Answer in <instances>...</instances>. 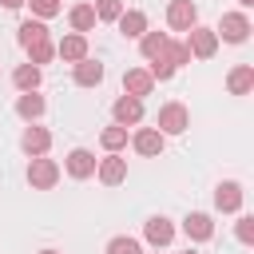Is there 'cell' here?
<instances>
[{"instance_id":"cell-1","label":"cell","mask_w":254,"mask_h":254,"mask_svg":"<svg viewBox=\"0 0 254 254\" xmlns=\"http://www.w3.org/2000/svg\"><path fill=\"white\" fill-rule=\"evenodd\" d=\"M187 127H190V111H187L179 99L159 107V115H155V131H159L163 139H167V135H183Z\"/></svg>"},{"instance_id":"cell-2","label":"cell","mask_w":254,"mask_h":254,"mask_svg":"<svg viewBox=\"0 0 254 254\" xmlns=\"http://www.w3.org/2000/svg\"><path fill=\"white\" fill-rule=\"evenodd\" d=\"M28 183H32V190H52V187L60 183V163L48 159V155L32 159V163H28Z\"/></svg>"},{"instance_id":"cell-3","label":"cell","mask_w":254,"mask_h":254,"mask_svg":"<svg viewBox=\"0 0 254 254\" xmlns=\"http://www.w3.org/2000/svg\"><path fill=\"white\" fill-rule=\"evenodd\" d=\"M214 36H222L226 44H246V36H250V16H246V12H222Z\"/></svg>"},{"instance_id":"cell-4","label":"cell","mask_w":254,"mask_h":254,"mask_svg":"<svg viewBox=\"0 0 254 254\" xmlns=\"http://www.w3.org/2000/svg\"><path fill=\"white\" fill-rule=\"evenodd\" d=\"M183 44H187V52L198 56V60H210V56L218 52V36H214V28H202V24H194L190 36H187Z\"/></svg>"},{"instance_id":"cell-5","label":"cell","mask_w":254,"mask_h":254,"mask_svg":"<svg viewBox=\"0 0 254 254\" xmlns=\"http://www.w3.org/2000/svg\"><path fill=\"white\" fill-rule=\"evenodd\" d=\"M167 24H171L175 32H190V28L198 24L194 0H171V4H167Z\"/></svg>"},{"instance_id":"cell-6","label":"cell","mask_w":254,"mask_h":254,"mask_svg":"<svg viewBox=\"0 0 254 254\" xmlns=\"http://www.w3.org/2000/svg\"><path fill=\"white\" fill-rule=\"evenodd\" d=\"M111 115H115L119 127H135V123H143V99H135V95H119V99L111 103Z\"/></svg>"},{"instance_id":"cell-7","label":"cell","mask_w":254,"mask_h":254,"mask_svg":"<svg viewBox=\"0 0 254 254\" xmlns=\"http://www.w3.org/2000/svg\"><path fill=\"white\" fill-rule=\"evenodd\" d=\"M214 206H218L222 214H238V210H242V183H234V179L218 183V187H214Z\"/></svg>"},{"instance_id":"cell-8","label":"cell","mask_w":254,"mask_h":254,"mask_svg":"<svg viewBox=\"0 0 254 254\" xmlns=\"http://www.w3.org/2000/svg\"><path fill=\"white\" fill-rule=\"evenodd\" d=\"M183 234H187L190 242H210V238H214V218L202 214V210H190V214L183 218Z\"/></svg>"},{"instance_id":"cell-9","label":"cell","mask_w":254,"mask_h":254,"mask_svg":"<svg viewBox=\"0 0 254 254\" xmlns=\"http://www.w3.org/2000/svg\"><path fill=\"white\" fill-rule=\"evenodd\" d=\"M95 155L87 151V147H75V151H67V159H64V167H67V175L71 179H91L95 175Z\"/></svg>"},{"instance_id":"cell-10","label":"cell","mask_w":254,"mask_h":254,"mask_svg":"<svg viewBox=\"0 0 254 254\" xmlns=\"http://www.w3.org/2000/svg\"><path fill=\"white\" fill-rule=\"evenodd\" d=\"M143 238H147L155 250H159V246H171V238H175V222L163 218V214H155V218L143 222Z\"/></svg>"},{"instance_id":"cell-11","label":"cell","mask_w":254,"mask_h":254,"mask_svg":"<svg viewBox=\"0 0 254 254\" xmlns=\"http://www.w3.org/2000/svg\"><path fill=\"white\" fill-rule=\"evenodd\" d=\"M123 91H127V95H135V99L151 95V91H155L151 71H147V67H127V71H123Z\"/></svg>"},{"instance_id":"cell-12","label":"cell","mask_w":254,"mask_h":254,"mask_svg":"<svg viewBox=\"0 0 254 254\" xmlns=\"http://www.w3.org/2000/svg\"><path fill=\"white\" fill-rule=\"evenodd\" d=\"M20 147L32 155V159H40V155H48V147H52V131L48 127H24V135H20Z\"/></svg>"},{"instance_id":"cell-13","label":"cell","mask_w":254,"mask_h":254,"mask_svg":"<svg viewBox=\"0 0 254 254\" xmlns=\"http://www.w3.org/2000/svg\"><path fill=\"white\" fill-rule=\"evenodd\" d=\"M95 175H99V183H103V187H119V183L127 179V159L107 155V159H99V163H95Z\"/></svg>"},{"instance_id":"cell-14","label":"cell","mask_w":254,"mask_h":254,"mask_svg":"<svg viewBox=\"0 0 254 254\" xmlns=\"http://www.w3.org/2000/svg\"><path fill=\"white\" fill-rule=\"evenodd\" d=\"M56 56H60L64 64H79V60H87V36H79V32L64 36V40L56 44Z\"/></svg>"},{"instance_id":"cell-15","label":"cell","mask_w":254,"mask_h":254,"mask_svg":"<svg viewBox=\"0 0 254 254\" xmlns=\"http://www.w3.org/2000/svg\"><path fill=\"white\" fill-rule=\"evenodd\" d=\"M131 147H135L139 155L155 159V155H163V135H159L155 127H139V131L131 135Z\"/></svg>"},{"instance_id":"cell-16","label":"cell","mask_w":254,"mask_h":254,"mask_svg":"<svg viewBox=\"0 0 254 254\" xmlns=\"http://www.w3.org/2000/svg\"><path fill=\"white\" fill-rule=\"evenodd\" d=\"M115 24H119V32H123L127 40H139V36L147 32V12H139V8H123V16H119Z\"/></svg>"},{"instance_id":"cell-17","label":"cell","mask_w":254,"mask_h":254,"mask_svg":"<svg viewBox=\"0 0 254 254\" xmlns=\"http://www.w3.org/2000/svg\"><path fill=\"white\" fill-rule=\"evenodd\" d=\"M226 87H230V95H250V91H254V67H250V64H238V67H230V75H226Z\"/></svg>"},{"instance_id":"cell-18","label":"cell","mask_w":254,"mask_h":254,"mask_svg":"<svg viewBox=\"0 0 254 254\" xmlns=\"http://www.w3.org/2000/svg\"><path fill=\"white\" fill-rule=\"evenodd\" d=\"M44 107H48V103H44L40 91H20V99H16V115L28 119V123H36V119L44 115Z\"/></svg>"},{"instance_id":"cell-19","label":"cell","mask_w":254,"mask_h":254,"mask_svg":"<svg viewBox=\"0 0 254 254\" xmlns=\"http://www.w3.org/2000/svg\"><path fill=\"white\" fill-rule=\"evenodd\" d=\"M75 83H79V87H99V83H103V64L91 60V56L79 60V64H75Z\"/></svg>"},{"instance_id":"cell-20","label":"cell","mask_w":254,"mask_h":254,"mask_svg":"<svg viewBox=\"0 0 254 254\" xmlns=\"http://www.w3.org/2000/svg\"><path fill=\"white\" fill-rule=\"evenodd\" d=\"M67 24H71V32H79V36H87L99 20H95V8L91 4H75L71 12H67Z\"/></svg>"},{"instance_id":"cell-21","label":"cell","mask_w":254,"mask_h":254,"mask_svg":"<svg viewBox=\"0 0 254 254\" xmlns=\"http://www.w3.org/2000/svg\"><path fill=\"white\" fill-rule=\"evenodd\" d=\"M167 40H171L167 32H151V28H147V32L139 36V52H143V60H159L163 48H167Z\"/></svg>"},{"instance_id":"cell-22","label":"cell","mask_w":254,"mask_h":254,"mask_svg":"<svg viewBox=\"0 0 254 254\" xmlns=\"http://www.w3.org/2000/svg\"><path fill=\"white\" fill-rule=\"evenodd\" d=\"M99 147H103L107 155H119V151L127 147V127H119V123L103 127V131H99Z\"/></svg>"},{"instance_id":"cell-23","label":"cell","mask_w":254,"mask_h":254,"mask_svg":"<svg viewBox=\"0 0 254 254\" xmlns=\"http://www.w3.org/2000/svg\"><path fill=\"white\" fill-rule=\"evenodd\" d=\"M20 44H24V48L48 44V24H44V20H24V24H20Z\"/></svg>"},{"instance_id":"cell-24","label":"cell","mask_w":254,"mask_h":254,"mask_svg":"<svg viewBox=\"0 0 254 254\" xmlns=\"http://www.w3.org/2000/svg\"><path fill=\"white\" fill-rule=\"evenodd\" d=\"M40 79H44V71H40L36 64H20V67L12 71V83H16L20 91H36V87H40Z\"/></svg>"},{"instance_id":"cell-25","label":"cell","mask_w":254,"mask_h":254,"mask_svg":"<svg viewBox=\"0 0 254 254\" xmlns=\"http://www.w3.org/2000/svg\"><path fill=\"white\" fill-rule=\"evenodd\" d=\"M159 60H167V64L179 71L183 64H190V52H187V44H183V40H167V48H163V56H159Z\"/></svg>"},{"instance_id":"cell-26","label":"cell","mask_w":254,"mask_h":254,"mask_svg":"<svg viewBox=\"0 0 254 254\" xmlns=\"http://www.w3.org/2000/svg\"><path fill=\"white\" fill-rule=\"evenodd\" d=\"M28 8H32V16L36 20H52V16H60L64 12V0H24Z\"/></svg>"},{"instance_id":"cell-27","label":"cell","mask_w":254,"mask_h":254,"mask_svg":"<svg viewBox=\"0 0 254 254\" xmlns=\"http://www.w3.org/2000/svg\"><path fill=\"white\" fill-rule=\"evenodd\" d=\"M91 8H95V20H107V24H115L123 16V0H95Z\"/></svg>"},{"instance_id":"cell-28","label":"cell","mask_w":254,"mask_h":254,"mask_svg":"<svg viewBox=\"0 0 254 254\" xmlns=\"http://www.w3.org/2000/svg\"><path fill=\"white\" fill-rule=\"evenodd\" d=\"M107 254H143V246H139V238L119 234V238H111V242H107Z\"/></svg>"},{"instance_id":"cell-29","label":"cell","mask_w":254,"mask_h":254,"mask_svg":"<svg viewBox=\"0 0 254 254\" xmlns=\"http://www.w3.org/2000/svg\"><path fill=\"white\" fill-rule=\"evenodd\" d=\"M28 56H32L28 64H36V67L44 71V64H48V60L56 56V44H52V40H48V44H36V48H28Z\"/></svg>"},{"instance_id":"cell-30","label":"cell","mask_w":254,"mask_h":254,"mask_svg":"<svg viewBox=\"0 0 254 254\" xmlns=\"http://www.w3.org/2000/svg\"><path fill=\"white\" fill-rule=\"evenodd\" d=\"M234 234H238V242H242V246H250V242H254V218H250V214H242V218L234 222Z\"/></svg>"},{"instance_id":"cell-31","label":"cell","mask_w":254,"mask_h":254,"mask_svg":"<svg viewBox=\"0 0 254 254\" xmlns=\"http://www.w3.org/2000/svg\"><path fill=\"white\" fill-rule=\"evenodd\" d=\"M147 71H151V79H155V83H167V79L175 75V67H171L167 60H151V67H147Z\"/></svg>"},{"instance_id":"cell-32","label":"cell","mask_w":254,"mask_h":254,"mask_svg":"<svg viewBox=\"0 0 254 254\" xmlns=\"http://www.w3.org/2000/svg\"><path fill=\"white\" fill-rule=\"evenodd\" d=\"M0 4H4V8H12V12H16V8H24V0H0Z\"/></svg>"},{"instance_id":"cell-33","label":"cell","mask_w":254,"mask_h":254,"mask_svg":"<svg viewBox=\"0 0 254 254\" xmlns=\"http://www.w3.org/2000/svg\"><path fill=\"white\" fill-rule=\"evenodd\" d=\"M238 4H242V8H254V0H238Z\"/></svg>"},{"instance_id":"cell-34","label":"cell","mask_w":254,"mask_h":254,"mask_svg":"<svg viewBox=\"0 0 254 254\" xmlns=\"http://www.w3.org/2000/svg\"><path fill=\"white\" fill-rule=\"evenodd\" d=\"M40 254H60V250H40Z\"/></svg>"},{"instance_id":"cell-35","label":"cell","mask_w":254,"mask_h":254,"mask_svg":"<svg viewBox=\"0 0 254 254\" xmlns=\"http://www.w3.org/2000/svg\"><path fill=\"white\" fill-rule=\"evenodd\" d=\"M187 254H198V250H187Z\"/></svg>"}]
</instances>
